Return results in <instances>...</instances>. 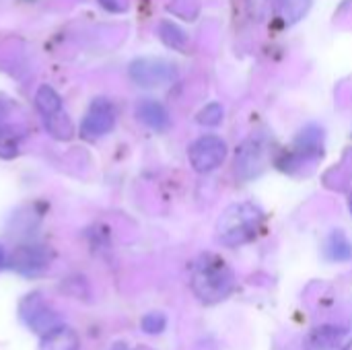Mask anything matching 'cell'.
<instances>
[{
	"mask_svg": "<svg viewBox=\"0 0 352 350\" xmlns=\"http://www.w3.org/2000/svg\"><path fill=\"white\" fill-rule=\"evenodd\" d=\"M47 262H50V258H47L45 248H37V245L19 248L12 254V268L21 274H27V276L41 272L47 266Z\"/></svg>",
	"mask_w": 352,
	"mask_h": 350,
	"instance_id": "obj_8",
	"label": "cell"
},
{
	"mask_svg": "<svg viewBox=\"0 0 352 350\" xmlns=\"http://www.w3.org/2000/svg\"><path fill=\"white\" fill-rule=\"evenodd\" d=\"M113 124H116L113 105L107 99H95L80 122V136L87 140L101 138L107 132H111Z\"/></svg>",
	"mask_w": 352,
	"mask_h": 350,
	"instance_id": "obj_5",
	"label": "cell"
},
{
	"mask_svg": "<svg viewBox=\"0 0 352 350\" xmlns=\"http://www.w3.org/2000/svg\"><path fill=\"white\" fill-rule=\"evenodd\" d=\"M165 324H167V320L161 314H148L142 320V330L148 332V334H159V332L165 330Z\"/></svg>",
	"mask_w": 352,
	"mask_h": 350,
	"instance_id": "obj_17",
	"label": "cell"
},
{
	"mask_svg": "<svg viewBox=\"0 0 352 350\" xmlns=\"http://www.w3.org/2000/svg\"><path fill=\"white\" fill-rule=\"evenodd\" d=\"M136 118H138L144 126H148V128H153V130H157V132L167 130L169 124H171L169 111L165 109V105H161V103L155 101V99H142V101L136 105Z\"/></svg>",
	"mask_w": 352,
	"mask_h": 350,
	"instance_id": "obj_9",
	"label": "cell"
},
{
	"mask_svg": "<svg viewBox=\"0 0 352 350\" xmlns=\"http://www.w3.org/2000/svg\"><path fill=\"white\" fill-rule=\"evenodd\" d=\"M266 146L260 138H248L235 155V175L239 179H252L264 171Z\"/></svg>",
	"mask_w": 352,
	"mask_h": 350,
	"instance_id": "obj_6",
	"label": "cell"
},
{
	"mask_svg": "<svg viewBox=\"0 0 352 350\" xmlns=\"http://www.w3.org/2000/svg\"><path fill=\"white\" fill-rule=\"evenodd\" d=\"M80 349V342H78V336L70 330V328H64V326H58V328H52L43 342H41V350H78Z\"/></svg>",
	"mask_w": 352,
	"mask_h": 350,
	"instance_id": "obj_11",
	"label": "cell"
},
{
	"mask_svg": "<svg viewBox=\"0 0 352 350\" xmlns=\"http://www.w3.org/2000/svg\"><path fill=\"white\" fill-rule=\"evenodd\" d=\"M352 330L344 326H320L311 330L303 342V350H351Z\"/></svg>",
	"mask_w": 352,
	"mask_h": 350,
	"instance_id": "obj_7",
	"label": "cell"
},
{
	"mask_svg": "<svg viewBox=\"0 0 352 350\" xmlns=\"http://www.w3.org/2000/svg\"><path fill=\"white\" fill-rule=\"evenodd\" d=\"M4 260H6V258H4V250H2V245H0V268L4 266Z\"/></svg>",
	"mask_w": 352,
	"mask_h": 350,
	"instance_id": "obj_20",
	"label": "cell"
},
{
	"mask_svg": "<svg viewBox=\"0 0 352 350\" xmlns=\"http://www.w3.org/2000/svg\"><path fill=\"white\" fill-rule=\"evenodd\" d=\"M264 219V210L254 202L231 204L217 221V239L227 248L245 245L258 237Z\"/></svg>",
	"mask_w": 352,
	"mask_h": 350,
	"instance_id": "obj_2",
	"label": "cell"
},
{
	"mask_svg": "<svg viewBox=\"0 0 352 350\" xmlns=\"http://www.w3.org/2000/svg\"><path fill=\"white\" fill-rule=\"evenodd\" d=\"M103 8L111 10V12H126L130 6V0H99Z\"/></svg>",
	"mask_w": 352,
	"mask_h": 350,
	"instance_id": "obj_19",
	"label": "cell"
},
{
	"mask_svg": "<svg viewBox=\"0 0 352 350\" xmlns=\"http://www.w3.org/2000/svg\"><path fill=\"white\" fill-rule=\"evenodd\" d=\"M177 76V68L161 58H138L130 64V78L138 87H163L173 83Z\"/></svg>",
	"mask_w": 352,
	"mask_h": 350,
	"instance_id": "obj_4",
	"label": "cell"
},
{
	"mask_svg": "<svg viewBox=\"0 0 352 350\" xmlns=\"http://www.w3.org/2000/svg\"><path fill=\"white\" fill-rule=\"evenodd\" d=\"M190 285L194 295L204 305H217L233 293L235 274L221 256L202 254L192 264Z\"/></svg>",
	"mask_w": 352,
	"mask_h": 350,
	"instance_id": "obj_1",
	"label": "cell"
},
{
	"mask_svg": "<svg viewBox=\"0 0 352 350\" xmlns=\"http://www.w3.org/2000/svg\"><path fill=\"white\" fill-rule=\"evenodd\" d=\"M221 122H223L221 103H208L204 109L198 111V124H202V126H219Z\"/></svg>",
	"mask_w": 352,
	"mask_h": 350,
	"instance_id": "obj_16",
	"label": "cell"
},
{
	"mask_svg": "<svg viewBox=\"0 0 352 350\" xmlns=\"http://www.w3.org/2000/svg\"><path fill=\"white\" fill-rule=\"evenodd\" d=\"M35 105L39 109V113L43 116V120H50L58 113H62V99L60 95L47 87V85H41L35 93Z\"/></svg>",
	"mask_w": 352,
	"mask_h": 350,
	"instance_id": "obj_12",
	"label": "cell"
},
{
	"mask_svg": "<svg viewBox=\"0 0 352 350\" xmlns=\"http://www.w3.org/2000/svg\"><path fill=\"white\" fill-rule=\"evenodd\" d=\"M159 33H161V39L165 41V45H169V47H173L177 52H188L190 37L179 25H175L171 21H163L161 27H159Z\"/></svg>",
	"mask_w": 352,
	"mask_h": 350,
	"instance_id": "obj_13",
	"label": "cell"
},
{
	"mask_svg": "<svg viewBox=\"0 0 352 350\" xmlns=\"http://www.w3.org/2000/svg\"><path fill=\"white\" fill-rule=\"evenodd\" d=\"M326 256L334 262H349L352 258V243L342 231H334L326 241Z\"/></svg>",
	"mask_w": 352,
	"mask_h": 350,
	"instance_id": "obj_14",
	"label": "cell"
},
{
	"mask_svg": "<svg viewBox=\"0 0 352 350\" xmlns=\"http://www.w3.org/2000/svg\"><path fill=\"white\" fill-rule=\"evenodd\" d=\"M245 4H248L250 17L256 19V21H262L266 17L268 8H270V0H245Z\"/></svg>",
	"mask_w": 352,
	"mask_h": 350,
	"instance_id": "obj_18",
	"label": "cell"
},
{
	"mask_svg": "<svg viewBox=\"0 0 352 350\" xmlns=\"http://www.w3.org/2000/svg\"><path fill=\"white\" fill-rule=\"evenodd\" d=\"M349 210L352 212V192H351V198H349Z\"/></svg>",
	"mask_w": 352,
	"mask_h": 350,
	"instance_id": "obj_21",
	"label": "cell"
},
{
	"mask_svg": "<svg viewBox=\"0 0 352 350\" xmlns=\"http://www.w3.org/2000/svg\"><path fill=\"white\" fill-rule=\"evenodd\" d=\"M272 4L276 19L287 27L299 23L311 8V0H272Z\"/></svg>",
	"mask_w": 352,
	"mask_h": 350,
	"instance_id": "obj_10",
	"label": "cell"
},
{
	"mask_svg": "<svg viewBox=\"0 0 352 350\" xmlns=\"http://www.w3.org/2000/svg\"><path fill=\"white\" fill-rule=\"evenodd\" d=\"M188 157H190V165L198 173H210L217 167H221L223 161L227 159V142L214 134L200 136L198 140L192 142Z\"/></svg>",
	"mask_w": 352,
	"mask_h": 350,
	"instance_id": "obj_3",
	"label": "cell"
},
{
	"mask_svg": "<svg viewBox=\"0 0 352 350\" xmlns=\"http://www.w3.org/2000/svg\"><path fill=\"white\" fill-rule=\"evenodd\" d=\"M23 138V130L19 126H0V157L12 159L19 153V142Z\"/></svg>",
	"mask_w": 352,
	"mask_h": 350,
	"instance_id": "obj_15",
	"label": "cell"
}]
</instances>
